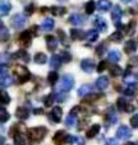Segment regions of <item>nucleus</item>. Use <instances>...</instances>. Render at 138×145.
<instances>
[{
  "label": "nucleus",
  "instance_id": "5fc2aeb1",
  "mask_svg": "<svg viewBox=\"0 0 138 145\" xmlns=\"http://www.w3.org/2000/svg\"><path fill=\"white\" fill-rule=\"evenodd\" d=\"M106 145H118V141H116L115 139H108Z\"/></svg>",
  "mask_w": 138,
  "mask_h": 145
},
{
  "label": "nucleus",
  "instance_id": "f8f14e48",
  "mask_svg": "<svg viewBox=\"0 0 138 145\" xmlns=\"http://www.w3.org/2000/svg\"><path fill=\"white\" fill-rule=\"evenodd\" d=\"M95 25L100 32H106L108 31V22L102 17H97L95 19Z\"/></svg>",
  "mask_w": 138,
  "mask_h": 145
},
{
  "label": "nucleus",
  "instance_id": "f3484780",
  "mask_svg": "<svg viewBox=\"0 0 138 145\" xmlns=\"http://www.w3.org/2000/svg\"><path fill=\"white\" fill-rule=\"evenodd\" d=\"M109 85V79L106 76H100L97 78V80H96V88H97L98 90H104L106 89Z\"/></svg>",
  "mask_w": 138,
  "mask_h": 145
},
{
  "label": "nucleus",
  "instance_id": "bf43d9fd",
  "mask_svg": "<svg viewBox=\"0 0 138 145\" xmlns=\"http://www.w3.org/2000/svg\"><path fill=\"white\" fill-rule=\"evenodd\" d=\"M121 1H124V3H131V1H133V0H121Z\"/></svg>",
  "mask_w": 138,
  "mask_h": 145
},
{
  "label": "nucleus",
  "instance_id": "de8ad7c7",
  "mask_svg": "<svg viewBox=\"0 0 138 145\" xmlns=\"http://www.w3.org/2000/svg\"><path fill=\"white\" fill-rule=\"evenodd\" d=\"M72 145H85V141H83L82 138H78V136H73V140L72 143H70Z\"/></svg>",
  "mask_w": 138,
  "mask_h": 145
},
{
  "label": "nucleus",
  "instance_id": "a878e982",
  "mask_svg": "<svg viewBox=\"0 0 138 145\" xmlns=\"http://www.w3.org/2000/svg\"><path fill=\"white\" fill-rule=\"evenodd\" d=\"M9 38H10V35H9L8 28L1 25V27H0V42H7Z\"/></svg>",
  "mask_w": 138,
  "mask_h": 145
},
{
  "label": "nucleus",
  "instance_id": "a18cd8bd",
  "mask_svg": "<svg viewBox=\"0 0 138 145\" xmlns=\"http://www.w3.org/2000/svg\"><path fill=\"white\" fill-rule=\"evenodd\" d=\"M105 51H106V45L105 43H101V45H98L97 47H96V55L102 56L104 54H105Z\"/></svg>",
  "mask_w": 138,
  "mask_h": 145
},
{
  "label": "nucleus",
  "instance_id": "8fccbe9b",
  "mask_svg": "<svg viewBox=\"0 0 138 145\" xmlns=\"http://www.w3.org/2000/svg\"><path fill=\"white\" fill-rule=\"evenodd\" d=\"M67 98H68L67 93H59V94L55 95V101H58V102H64Z\"/></svg>",
  "mask_w": 138,
  "mask_h": 145
},
{
  "label": "nucleus",
  "instance_id": "a19ab883",
  "mask_svg": "<svg viewBox=\"0 0 138 145\" xmlns=\"http://www.w3.org/2000/svg\"><path fill=\"white\" fill-rule=\"evenodd\" d=\"M14 145H26V139L23 138L20 134H15L14 135Z\"/></svg>",
  "mask_w": 138,
  "mask_h": 145
},
{
  "label": "nucleus",
  "instance_id": "e433bc0d",
  "mask_svg": "<svg viewBox=\"0 0 138 145\" xmlns=\"http://www.w3.org/2000/svg\"><path fill=\"white\" fill-rule=\"evenodd\" d=\"M127 105H128V102H127V99L123 97L118 98V101H116V107H118V110H120V111H125Z\"/></svg>",
  "mask_w": 138,
  "mask_h": 145
},
{
  "label": "nucleus",
  "instance_id": "cd10ccee",
  "mask_svg": "<svg viewBox=\"0 0 138 145\" xmlns=\"http://www.w3.org/2000/svg\"><path fill=\"white\" fill-rule=\"evenodd\" d=\"M10 84H13V78L9 75H1L0 76V85L1 87H9Z\"/></svg>",
  "mask_w": 138,
  "mask_h": 145
},
{
  "label": "nucleus",
  "instance_id": "4be33fe9",
  "mask_svg": "<svg viewBox=\"0 0 138 145\" xmlns=\"http://www.w3.org/2000/svg\"><path fill=\"white\" fill-rule=\"evenodd\" d=\"M15 115H17V117L19 118V120H27V118L30 117V111L24 107H19L17 110V112H15Z\"/></svg>",
  "mask_w": 138,
  "mask_h": 145
},
{
  "label": "nucleus",
  "instance_id": "6e6552de",
  "mask_svg": "<svg viewBox=\"0 0 138 145\" xmlns=\"http://www.w3.org/2000/svg\"><path fill=\"white\" fill-rule=\"evenodd\" d=\"M67 135H68V134H67L65 131H63V130L58 131V133L54 135V138H53L54 144L55 145H64L67 143Z\"/></svg>",
  "mask_w": 138,
  "mask_h": 145
},
{
  "label": "nucleus",
  "instance_id": "6ab92c4d",
  "mask_svg": "<svg viewBox=\"0 0 138 145\" xmlns=\"http://www.w3.org/2000/svg\"><path fill=\"white\" fill-rule=\"evenodd\" d=\"M137 47H138V45L136 41L129 40L128 42L125 43V46H124V51H125L127 54H133V52H136Z\"/></svg>",
  "mask_w": 138,
  "mask_h": 145
},
{
  "label": "nucleus",
  "instance_id": "dca6fc26",
  "mask_svg": "<svg viewBox=\"0 0 138 145\" xmlns=\"http://www.w3.org/2000/svg\"><path fill=\"white\" fill-rule=\"evenodd\" d=\"M46 45H48L49 51H55L58 47V40L54 36H48L46 37Z\"/></svg>",
  "mask_w": 138,
  "mask_h": 145
},
{
  "label": "nucleus",
  "instance_id": "c85d7f7f",
  "mask_svg": "<svg viewBox=\"0 0 138 145\" xmlns=\"http://www.w3.org/2000/svg\"><path fill=\"white\" fill-rule=\"evenodd\" d=\"M91 90H92L91 85L85 84V85H82V87L78 89V95H79V97H86L87 94H90L91 93Z\"/></svg>",
  "mask_w": 138,
  "mask_h": 145
},
{
  "label": "nucleus",
  "instance_id": "ddd939ff",
  "mask_svg": "<svg viewBox=\"0 0 138 145\" xmlns=\"http://www.w3.org/2000/svg\"><path fill=\"white\" fill-rule=\"evenodd\" d=\"M121 17H123V10H121V8L119 5H115L113 8V12H111V19L115 23H118L121 19Z\"/></svg>",
  "mask_w": 138,
  "mask_h": 145
},
{
  "label": "nucleus",
  "instance_id": "c756f323",
  "mask_svg": "<svg viewBox=\"0 0 138 145\" xmlns=\"http://www.w3.org/2000/svg\"><path fill=\"white\" fill-rule=\"evenodd\" d=\"M33 60H35L36 64H41V65H42V64H45L46 61H48V56H46L44 52H37L35 55V59H33Z\"/></svg>",
  "mask_w": 138,
  "mask_h": 145
},
{
  "label": "nucleus",
  "instance_id": "4c0bfd02",
  "mask_svg": "<svg viewBox=\"0 0 138 145\" xmlns=\"http://www.w3.org/2000/svg\"><path fill=\"white\" fill-rule=\"evenodd\" d=\"M110 74L113 75V76H119V75L123 74V69L118 65H113L110 68Z\"/></svg>",
  "mask_w": 138,
  "mask_h": 145
},
{
  "label": "nucleus",
  "instance_id": "39448f33",
  "mask_svg": "<svg viewBox=\"0 0 138 145\" xmlns=\"http://www.w3.org/2000/svg\"><path fill=\"white\" fill-rule=\"evenodd\" d=\"M132 136V130L128 126H120V127L116 130V138L118 139H129Z\"/></svg>",
  "mask_w": 138,
  "mask_h": 145
},
{
  "label": "nucleus",
  "instance_id": "9d476101",
  "mask_svg": "<svg viewBox=\"0 0 138 145\" xmlns=\"http://www.w3.org/2000/svg\"><path fill=\"white\" fill-rule=\"evenodd\" d=\"M70 38L74 41H81L83 38H86V32L78 28H72L70 29Z\"/></svg>",
  "mask_w": 138,
  "mask_h": 145
},
{
  "label": "nucleus",
  "instance_id": "2eb2a0df",
  "mask_svg": "<svg viewBox=\"0 0 138 145\" xmlns=\"http://www.w3.org/2000/svg\"><path fill=\"white\" fill-rule=\"evenodd\" d=\"M83 22H85V18H83L81 14H78V13H74V14H72L69 17V23L70 24L81 25V24H83Z\"/></svg>",
  "mask_w": 138,
  "mask_h": 145
},
{
  "label": "nucleus",
  "instance_id": "ea45409f",
  "mask_svg": "<svg viewBox=\"0 0 138 145\" xmlns=\"http://www.w3.org/2000/svg\"><path fill=\"white\" fill-rule=\"evenodd\" d=\"M9 118H10V115H9V112H8V111H5V110L0 111V122L5 123L8 120H9Z\"/></svg>",
  "mask_w": 138,
  "mask_h": 145
},
{
  "label": "nucleus",
  "instance_id": "412c9836",
  "mask_svg": "<svg viewBox=\"0 0 138 145\" xmlns=\"http://www.w3.org/2000/svg\"><path fill=\"white\" fill-rule=\"evenodd\" d=\"M120 57H121V55L118 50H110L108 54V59L111 63H118V61L120 60Z\"/></svg>",
  "mask_w": 138,
  "mask_h": 145
},
{
  "label": "nucleus",
  "instance_id": "f704fd0d",
  "mask_svg": "<svg viewBox=\"0 0 138 145\" xmlns=\"http://www.w3.org/2000/svg\"><path fill=\"white\" fill-rule=\"evenodd\" d=\"M123 33L120 32V31H116V32H114L113 35L110 36V41H113V42H121L123 41Z\"/></svg>",
  "mask_w": 138,
  "mask_h": 145
},
{
  "label": "nucleus",
  "instance_id": "1a4fd4ad",
  "mask_svg": "<svg viewBox=\"0 0 138 145\" xmlns=\"http://www.w3.org/2000/svg\"><path fill=\"white\" fill-rule=\"evenodd\" d=\"M12 9V4L8 0H0V17H5L9 14Z\"/></svg>",
  "mask_w": 138,
  "mask_h": 145
},
{
  "label": "nucleus",
  "instance_id": "7ed1b4c3",
  "mask_svg": "<svg viewBox=\"0 0 138 145\" xmlns=\"http://www.w3.org/2000/svg\"><path fill=\"white\" fill-rule=\"evenodd\" d=\"M26 22H27V19H26V17L22 14H14L10 18V23H12V27L14 28V29H20V28H23Z\"/></svg>",
  "mask_w": 138,
  "mask_h": 145
},
{
  "label": "nucleus",
  "instance_id": "b1692460",
  "mask_svg": "<svg viewBox=\"0 0 138 145\" xmlns=\"http://www.w3.org/2000/svg\"><path fill=\"white\" fill-rule=\"evenodd\" d=\"M14 57L20 59V60L24 61V63H28V61H30V55H28V52L24 50H18L17 52L14 54Z\"/></svg>",
  "mask_w": 138,
  "mask_h": 145
},
{
  "label": "nucleus",
  "instance_id": "052dcab7",
  "mask_svg": "<svg viewBox=\"0 0 138 145\" xmlns=\"http://www.w3.org/2000/svg\"><path fill=\"white\" fill-rule=\"evenodd\" d=\"M124 145H136L134 143H127V144H124Z\"/></svg>",
  "mask_w": 138,
  "mask_h": 145
},
{
  "label": "nucleus",
  "instance_id": "72a5a7b5",
  "mask_svg": "<svg viewBox=\"0 0 138 145\" xmlns=\"http://www.w3.org/2000/svg\"><path fill=\"white\" fill-rule=\"evenodd\" d=\"M96 9V3L90 0L88 3H86V7H85V10H86V14L87 15H91Z\"/></svg>",
  "mask_w": 138,
  "mask_h": 145
},
{
  "label": "nucleus",
  "instance_id": "0eeeda50",
  "mask_svg": "<svg viewBox=\"0 0 138 145\" xmlns=\"http://www.w3.org/2000/svg\"><path fill=\"white\" fill-rule=\"evenodd\" d=\"M32 33H31V31H24V32H22L19 35V42L22 43L24 47H28V46H31V42H32Z\"/></svg>",
  "mask_w": 138,
  "mask_h": 145
},
{
  "label": "nucleus",
  "instance_id": "f257e3e1",
  "mask_svg": "<svg viewBox=\"0 0 138 145\" xmlns=\"http://www.w3.org/2000/svg\"><path fill=\"white\" fill-rule=\"evenodd\" d=\"M48 134V129L45 126H38V127H32L28 130V138L33 143H38L41 141Z\"/></svg>",
  "mask_w": 138,
  "mask_h": 145
},
{
  "label": "nucleus",
  "instance_id": "58836bf2",
  "mask_svg": "<svg viewBox=\"0 0 138 145\" xmlns=\"http://www.w3.org/2000/svg\"><path fill=\"white\" fill-rule=\"evenodd\" d=\"M106 118H108L109 121H110V123H115L116 121H118V117H116L115 112H114L113 108H109L108 111V116H106Z\"/></svg>",
  "mask_w": 138,
  "mask_h": 145
},
{
  "label": "nucleus",
  "instance_id": "864d4df0",
  "mask_svg": "<svg viewBox=\"0 0 138 145\" xmlns=\"http://www.w3.org/2000/svg\"><path fill=\"white\" fill-rule=\"evenodd\" d=\"M8 71V66L5 65V64H0V76L1 75H5Z\"/></svg>",
  "mask_w": 138,
  "mask_h": 145
},
{
  "label": "nucleus",
  "instance_id": "2f4dec72",
  "mask_svg": "<svg viewBox=\"0 0 138 145\" xmlns=\"http://www.w3.org/2000/svg\"><path fill=\"white\" fill-rule=\"evenodd\" d=\"M50 12H51V14H54V15H64L67 13V8H64V7H53V8H50Z\"/></svg>",
  "mask_w": 138,
  "mask_h": 145
},
{
  "label": "nucleus",
  "instance_id": "f03ea898",
  "mask_svg": "<svg viewBox=\"0 0 138 145\" xmlns=\"http://www.w3.org/2000/svg\"><path fill=\"white\" fill-rule=\"evenodd\" d=\"M13 71H14L15 75H18V76H19V82L20 83H26V82H28V80L31 79L30 71H28L27 68H24V66L17 65V66H14Z\"/></svg>",
  "mask_w": 138,
  "mask_h": 145
},
{
  "label": "nucleus",
  "instance_id": "473e14b6",
  "mask_svg": "<svg viewBox=\"0 0 138 145\" xmlns=\"http://www.w3.org/2000/svg\"><path fill=\"white\" fill-rule=\"evenodd\" d=\"M75 123H77V115H74V113L70 112L65 118V125L70 127V126H74Z\"/></svg>",
  "mask_w": 138,
  "mask_h": 145
},
{
  "label": "nucleus",
  "instance_id": "5701e85b",
  "mask_svg": "<svg viewBox=\"0 0 138 145\" xmlns=\"http://www.w3.org/2000/svg\"><path fill=\"white\" fill-rule=\"evenodd\" d=\"M10 103V95L7 90H0V106H7Z\"/></svg>",
  "mask_w": 138,
  "mask_h": 145
},
{
  "label": "nucleus",
  "instance_id": "7c9ffc66",
  "mask_svg": "<svg viewBox=\"0 0 138 145\" xmlns=\"http://www.w3.org/2000/svg\"><path fill=\"white\" fill-rule=\"evenodd\" d=\"M136 89H137L136 83H129L128 87H127L125 90H124V94H125V95H129V97H132V95H134V93H136Z\"/></svg>",
  "mask_w": 138,
  "mask_h": 145
},
{
  "label": "nucleus",
  "instance_id": "bb28decb",
  "mask_svg": "<svg viewBox=\"0 0 138 145\" xmlns=\"http://www.w3.org/2000/svg\"><path fill=\"white\" fill-rule=\"evenodd\" d=\"M86 38H87L90 42H95L98 38V32L96 29H90L88 32H86Z\"/></svg>",
  "mask_w": 138,
  "mask_h": 145
},
{
  "label": "nucleus",
  "instance_id": "a211bd4d",
  "mask_svg": "<svg viewBox=\"0 0 138 145\" xmlns=\"http://www.w3.org/2000/svg\"><path fill=\"white\" fill-rule=\"evenodd\" d=\"M98 131H100V125L95 123V125H92V126H91V127L87 130V133H86V138H87V139L95 138V136L98 134Z\"/></svg>",
  "mask_w": 138,
  "mask_h": 145
},
{
  "label": "nucleus",
  "instance_id": "6e6d98bb",
  "mask_svg": "<svg viewBox=\"0 0 138 145\" xmlns=\"http://www.w3.org/2000/svg\"><path fill=\"white\" fill-rule=\"evenodd\" d=\"M7 60H8V56L4 55V54H0V64H3L4 61H7Z\"/></svg>",
  "mask_w": 138,
  "mask_h": 145
},
{
  "label": "nucleus",
  "instance_id": "13d9d810",
  "mask_svg": "<svg viewBox=\"0 0 138 145\" xmlns=\"http://www.w3.org/2000/svg\"><path fill=\"white\" fill-rule=\"evenodd\" d=\"M5 144V138L3 135H0V145H4Z\"/></svg>",
  "mask_w": 138,
  "mask_h": 145
},
{
  "label": "nucleus",
  "instance_id": "79ce46f5",
  "mask_svg": "<svg viewBox=\"0 0 138 145\" xmlns=\"http://www.w3.org/2000/svg\"><path fill=\"white\" fill-rule=\"evenodd\" d=\"M60 59H61V63H70L72 61V55L68 51H63L60 54Z\"/></svg>",
  "mask_w": 138,
  "mask_h": 145
},
{
  "label": "nucleus",
  "instance_id": "c9c22d12",
  "mask_svg": "<svg viewBox=\"0 0 138 145\" xmlns=\"http://www.w3.org/2000/svg\"><path fill=\"white\" fill-rule=\"evenodd\" d=\"M58 79H59V75H58V72H56V71H51V72H49V75H48V82L50 83L51 85L56 84Z\"/></svg>",
  "mask_w": 138,
  "mask_h": 145
},
{
  "label": "nucleus",
  "instance_id": "e2e57ef3",
  "mask_svg": "<svg viewBox=\"0 0 138 145\" xmlns=\"http://www.w3.org/2000/svg\"><path fill=\"white\" fill-rule=\"evenodd\" d=\"M59 1H67V0H59Z\"/></svg>",
  "mask_w": 138,
  "mask_h": 145
},
{
  "label": "nucleus",
  "instance_id": "20e7f679",
  "mask_svg": "<svg viewBox=\"0 0 138 145\" xmlns=\"http://www.w3.org/2000/svg\"><path fill=\"white\" fill-rule=\"evenodd\" d=\"M74 87V78L69 74H65L63 78H61V82H60V89L63 92H68L72 88Z\"/></svg>",
  "mask_w": 138,
  "mask_h": 145
},
{
  "label": "nucleus",
  "instance_id": "3c124183",
  "mask_svg": "<svg viewBox=\"0 0 138 145\" xmlns=\"http://www.w3.org/2000/svg\"><path fill=\"white\" fill-rule=\"evenodd\" d=\"M106 68H108V63H106V61H101V63L97 65V71L102 72L104 70H106Z\"/></svg>",
  "mask_w": 138,
  "mask_h": 145
},
{
  "label": "nucleus",
  "instance_id": "680f3d73",
  "mask_svg": "<svg viewBox=\"0 0 138 145\" xmlns=\"http://www.w3.org/2000/svg\"><path fill=\"white\" fill-rule=\"evenodd\" d=\"M1 25H3V22H1V20H0V27H1Z\"/></svg>",
  "mask_w": 138,
  "mask_h": 145
},
{
  "label": "nucleus",
  "instance_id": "49530a36",
  "mask_svg": "<svg viewBox=\"0 0 138 145\" xmlns=\"http://www.w3.org/2000/svg\"><path fill=\"white\" fill-rule=\"evenodd\" d=\"M134 29H136V20H131V22L128 23V27L125 28V31L128 35H132V33L134 32Z\"/></svg>",
  "mask_w": 138,
  "mask_h": 145
},
{
  "label": "nucleus",
  "instance_id": "4d7b16f0",
  "mask_svg": "<svg viewBox=\"0 0 138 145\" xmlns=\"http://www.w3.org/2000/svg\"><path fill=\"white\" fill-rule=\"evenodd\" d=\"M132 111H134V106H132V105H127V107H125V112H132Z\"/></svg>",
  "mask_w": 138,
  "mask_h": 145
},
{
  "label": "nucleus",
  "instance_id": "9b49d317",
  "mask_svg": "<svg viewBox=\"0 0 138 145\" xmlns=\"http://www.w3.org/2000/svg\"><path fill=\"white\" fill-rule=\"evenodd\" d=\"M61 116H63V110L60 107H54L51 110V113H50V118L54 121V122H60L61 121Z\"/></svg>",
  "mask_w": 138,
  "mask_h": 145
},
{
  "label": "nucleus",
  "instance_id": "09e8293b",
  "mask_svg": "<svg viewBox=\"0 0 138 145\" xmlns=\"http://www.w3.org/2000/svg\"><path fill=\"white\" fill-rule=\"evenodd\" d=\"M131 126L133 129H137L138 127V113L131 117Z\"/></svg>",
  "mask_w": 138,
  "mask_h": 145
},
{
  "label": "nucleus",
  "instance_id": "603ef678",
  "mask_svg": "<svg viewBox=\"0 0 138 145\" xmlns=\"http://www.w3.org/2000/svg\"><path fill=\"white\" fill-rule=\"evenodd\" d=\"M33 10H35V5L33 4H30L27 8H26V10H24V14H27V15H31L33 13Z\"/></svg>",
  "mask_w": 138,
  "mask_h": 145
},
{
  "label": "nucleus",
  "instance_id": "423d86ee",
  "mask_svg": "<svg viewBox=\"0 0 138 145\" xmlns=\"http://www.w3.org/2000/svg\"><path fill=\"white\" fill-rule=\"evenodd\" d=\"M81 69H82L87 74H91L93 70H95V63L91 59H85V60L81 61Z\"/></svg>",
  "mask_w": 138,
  "mask_h": 145
},
{
  "label": "nucleus",
  "instance_id": "c03bdc74",
  "mask_svg": "<svg viewBox=\"0 0 138 145\" xmlns=\"http://www.w3.org/2000/svg\"><path fill=\"white\" fill-rule=\"evenodd\" d=\"M54 101H55V94H49V95H46L45 97L44 103H45L46 107H50V106L54 103Z\"/></svg>",
  "mask_w": 138,
  "mask_h": 145
},
{
  "label": "nucleus",
  "instance_id": "393cba45",
  "mask_svg": "<svg viewBox=\"0 0 138 145\" xmlns=\"http://www.w3.org/2000/svg\"><path fill=\"white\" fill-rule=\"evenodd\" d=\"M60 65H61L60 56H59V55L51 56V59H50V66H51V69H59V68H60Z\"/></svg>",
  "mask_w": 138,
  "mask_h": 145
},
{
  "label": "nucleus",
  "instance_id": "37998d69",
  "mask_svg": "<svg viewBox=\"0 0 138 145\" xmlns=\"http://www.w3.org/2000/svg\"><path fill=\"white\" fill-rule=\"evenodd\" d=\"M58 35H59V38H60L61 43H63L64 46H69V42H68V40H67V37H65L64 31L63 29H58Z\"/></svg>",
  "mask_w": 138,
  "mask_h": 145
},
{
  "label": "nucleus",
  "instance_id": "4468645a",
  "mask_svg": "<svg viewBox=\"0 0 138 145\" xmlns=\"http://www.w3.org/2000/svg\"><path fill=\"white\" fill-rule=\"evenodd\" d=\"M54 24H55V22H54L53 18H45L42 24H41V28L45 32H50V31L54 29Z\"/></svg>",
  "mask_w": 138,
  "mask_h": 145
},
{
  "label": "nucleus",
  "instance_id": "aec40b11",
  "mask_svg": "<svg viewBox=\"0 0 138 145\" xmlns=\"http://www.w3.org/2000/svg\"><path fill=\"white\" fill-rule=\"evenodd\" d=\"M96 7H97V9L101 10V12H108L111 8V1L110 0H98Z\"/></svg>",
  "mask_w": 138,
  "mask_h": 145
}]
</instances>
